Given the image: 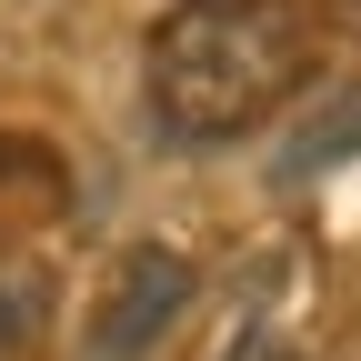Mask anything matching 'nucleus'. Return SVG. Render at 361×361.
<instances>
[{"label": "nucleus", "instance_id": "obj_1", "mask_svg": "<svg viewBox=\"0 0 361 361\" xmlns=\"http://www.w3.org/2000/svg\"><path fill=\"white\" fill-rule=\"evenodd\" d=\"M141 90L171 141H191V151L241 141L301 90V20L271 0H191L151 30Z\"/></svg>", "mask_w": 361, "mask_h": 361}, {"label": "nucleus", "instance_id": "obj_2", "mask_svg": "<svg viewBox=\"0 0 361 361\" xmlns=\"http://www.w3.org/2000/svg\"><path fill=\"white\" fill-rule=\"evenodd\" d=\"M191 311V261H180L171 241H141L121 271H111V291L101 311H90V361H141L161 351V331Z\"/></svg>", "mask_w": 361, "mask_h": 361}, {"label": "nucleus", "instance_id": "obj_3", "mask_svg": "<svg viewBox=\"0 0 361 361\" xmlns=\"http://www.w3.org/2000/svg\"><path fill=\"white\" fill-rule=\"evenodd\" d=\"M341 161H361V90L311 101V111L281 130V151H271V180L301 191V180H322V171H341Z\"/></svg>", "mask_w": 361, "mask_h": 361}, {"label": "nucleus", "instance_id": "obj_4", "mask_svg": "<svg viewBox=\"0 0 361 361\" xmlns=\"http://www.w3.org/2000/svg\"><path fill=\"white\" fill-rule=\"evenodd\" d=\"M40 322V281H20V271H0V351H20Z\"/></svg>", "mask_w": 361, "mask_h": 361}]
</instances>
